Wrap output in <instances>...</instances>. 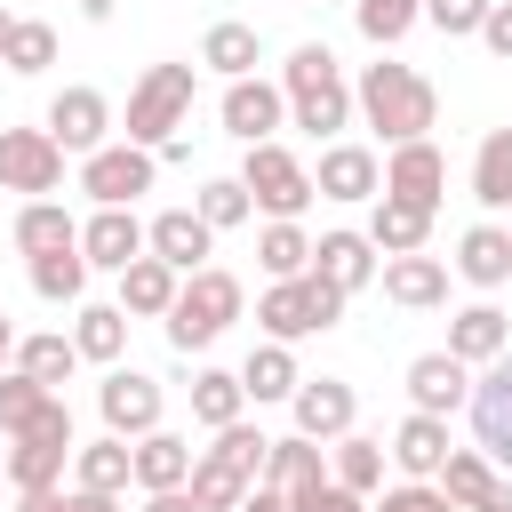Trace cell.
Returning <instances> with one entry per match:
<instances>
[{"mask_svg": "<svg viewBox=\"0 0 512 512\" xmlns=\"http://www.w3.org/2000/svg\"><path fill=\"white\" fill-rule=\"evenodd\" d=\"M232 512H288V504H280V496H272V488H248V496H240V504H232Z\"/></svg>", "mask_w": 512, "mask_h": 512, "instance_id": "obj_53", "label": "cell"}, {"mask_svg": "<svg viewBox=\"0 0 512 512\" xmlns=\"http://www.w3.org/2000/svg\"><path fill=\"white\" fill-rule=\"evenodd\" d=\"M8 368L40 376V384L56 392V384H64L72 368H80V352H72V336H16V360H8Z\"/></svg>", "mask_w": 512, "mask_h": 512, "instance_id": "obj_43", "label": "cell"}, {"mask_svg": "<svg viewBox=\"0 0 512 512\" xmlns=\"http://www.w3.org/2000/svg\"><path fill=\"white\" fill-rule=\"evenodd\" d=\"M16 512H120V496H96V488H32Z\"/></svg>", "mask_w": 512, "mask_h": 512, "instance_id": "obj_46", "label": "cell"}, {"mask_svg": "<svg viewBox=\"0 0 512 512\" xmlns=\"http://www.w3.org/2000/svg\"><path fill=\"white\" fill-rule=\"evenodd\" d=\"M344 288H328L320 272H296V280H272L264 296H256V328L272 336V344H296V336H320V328H336L344 320Z\"/></svg>", "mask_w": 512, "mask_h": 512, "instance_id": "obj_5", "label": "cell"}, {"mask_svg": "<svg viewBox=\"0 0 512 512\" xmlns=\"http://www.w3.org/2000/svg\"><path fill=\"white\" fill-rule=\"evenodd\" d=\"M192 456H200V448L176 440V432H160V424H152L144 440H128V472H136L144 496H152V488H184V480H192Z\"/></svg>", "mask_w": 512, "mask_h": 512, "instance_id": "obj_23", "label": "cell"}, {"mask_svg": "<svg viewBox=\"0 0 512 512\" xmlns=\"http://www.w3.org/2000/svg\"><path fill=\"white\" fill-rule=\"evenodd\" d=\"M480 16H488V0H424V24H440L448 40H472Z\"/></svg>", "mask_w": 512, "mask_h": 512, "instance_id": "obj_47", "label": "cell"}, {"mask_svg": "<svg viewBox=\"0 0 512 512\" xmlns=\"http://www.w3.org/2000/svg\"><path fill=\"white\" fill-rule=\"evenodd\" d=\"M144 248H152L160 264H176V272H200V264H208V248H216V232H208L192 208H160V216L144 224Z\"/></svg>", "mask_w": 512, "mask_h": 512, "instance_id": "obj_21", "label": "cell"}, {"mask_svg": "<svg viewBox=\"0 0 512 512\" xmlns=\"http://www.w3.org/2000/svg\"><path fill=\"white\" fill-rule=\"evenodd\" d=\"M80 16H88V24H104V16H112V0H80Z\"/></svg>", "mask_w": 512, "mask_h": 512, "instance_id": "obj_55", "label": "cell"}, {"mask_svg": "<svg viewBox=\"0 0 512 512\" xmlns=\"http://www.w3.org/2000/svg\"><path fill=\"white\" fill-rule=\"evenodd\" d=\"M472 200L496 216V208H512V128H488L480 136V152H472Z\"/></svg>", "mask_w": 512, "mask_h": 512, "instance_id": "obj_33", "label": "cell"}, {"mask_svg": "<svg viewBox=\"0 0 512 512\" xmlns=\"http://www.w3.org/2000/svg\"><path fill=\"white\" fill-rule=\"evenodd\" d=\"M376 280H384V296H392V304H408V312L448 304V264H440V256H424V248L384 256V264H376Z\"/></svg>", "mask_w": 512, "mask_h": 512, "instance_id": "obj_20", "label": "cell"}, {"mask_svg": "<svg viewBox=\"0 0 512 512\" xmlns=\"http://www.w3.org/2000/svg\"><path fill=\"white\" fill-rule=\"evenodd\" d=\"M0 480H8V448H0Z\"/></svg>", "mask_w": 512, "mask_h": 512, "instance_id": "obj_57", "label": "cell"}, {"mask_svg": "<svg viewBox=\"0 0 512 512\" xmlns=\"http://www.w3.org/2000/svg\"><path fill=\"white\" fill-rule=\"evenodd\" d=\"M472 512H512V480H488V496H480Z\"/></svg>", "mask_w": 512, "mask_h": 512, "instance_id": "obj_52", "label": "cell"}, {"mask_svg": "<svg viewBox=\"0 0 512 512\" xmlns=\"http://www.w3.org/2000/svg\"><path fill=\"white\" fill-rule=\"evenodd\" d=\"M192 216H200L208 232H232V224H248V216H256V200H248V184H240V176H208V184H200V200H192Z\"/></svg>", "mask_w": 512, "mask_h": 512, "instance_id": "obj_42", "label": "cell"}, {"mask_svg": "<svg viewBox=\"0 0 512 512\" xmlns=\"http://www.w3.org/2000/svg\"><path fill=\"white\" fill-rule=\"evenodd\" d=\"M280 96H288V120H296L304 136H320V144H336V128H352V80H344V64H336L328 40L288 48Z\"/></svg>", "mask_w": 512, "mask_h": 512, "instance_id": "obj_1", "label": "cell"}, {"mask_svg": "<svg viewBox=\"0 0 512 512\" xmlns=\"http://www.w3.org/2000/svg\"><path fill=\"white\" fill-rule=\"evenodd\" d=\"M312 192H320V200H376V192H384V168H376L368 144H320Z\"/></svg>", "mask_w": 512, "mask_h": 512, "instance_id": "obj_17", "label": "cell"}, {"mask_svg": "<svg viewBox=\"0 0 512 512\" xmlns=\"http://www.w3.org/2000/svg\"><path fill=\"white\" fill-rule=\"evenodd\" d=\"M352 112H360L384 144H408V136H432L440 88H432L416 64H368V72L352 80Z\"/></svg>", "mask_w": 512, "mask_h": 512, "instance_id": "obj_2", "label": "cell"}, {"mask_svg": "<svg viewBox=\"0 0 512 512\" xmlns=\"http://www.w3.org/2000/svg\"><path fill=\"white\" fill-rule=\"evenodd\" d=\"M64 240H80V224L64 216V200H24V208H16V248H24V256L64 248Z\"/></svg>", "mask_w": 512, "mask_h": 512, "instance_id": "obj_40", "label": "cell"}, {"mask_svg": "<svg viewBox=\"0 0 512 512\" xmlns=\"http://www.w3.org/2000/svg\"><path fill=\"white\" fill-rule=\"evenodd\" d=\"M192 80H200V64H152V72L128 88V144L160 152V144L192 120Z\"/></svg>", "mask_w": 512, "mask_h": 512, "instance_id": "obj_6", "label": "cell"}, {"mask_svg": "<svg viewBox=\"0 0 512 512\" xmlns=\"http://www.w3.org/2000/svg\"><path fill=\"white\" fill-rule=\"evenodd\" d=\"M216 112H224V136L232 144H264L288 120V96H280V80H256L248 72V80H224V104Z\"/></svg>", "mask_w": 512, "mask_h": 512, "instance_id": "obj_13", "label": "cell"}, {"mask_svg": "<svg viewBox=\"0 0 512 512\" xmlns=\"http://www.w3.org/2000/svg\"><path fill=\"white\" fill-rule=\"evenodd\" d=\"M144 512H200V504H192V488H152Z\"/></svg>", "mask_w": 512, "mask_h": 512, "instance_id": "obj_51", "label": "cell"}, {"mask_svg": "<svg viewBox=\"0 0 512 512\" xmlns=\"http://www.w3.org/2000/svg\"><path fill=\"white\" fill-rule=\"evenodd\" d=\"M504 344H512V320H504L496 304H464V312L448 320V352H456L464 368H488Z\"/></svg>", "mask_w": 512, "mask_h": 512, "instance_id": "obj_25", "label": "cell"}, {"mask_svg": "<svg viewBox=\"0 0 512 512\" xmlns=\"http://www.w3.org/2000/svg\"><path fill=\"white\" fill-rule=\"evenodd\" d=\"M480 40H488V56H504V64H512V0H488V16H480Z\"/></svg>", "mask_w": 512, "mask_h": 512, "instance_id": "obj_50", "label": "cell"}, {"mask_svg": "<svg viewBox=\"0 0 512 512\" xmlns=\"http://www.w3.org/2000/svg\"><path fill=\"white\" fill-rule=\"evenodd\" d=\"M264 448H272V440H264L248 416H240V424H224V432H216V448H200V456H192V480H184V488H192V504H200V512H232V504L264 480Z\"/></svg>", "mask_w": 512, "mask_h": 512, "instance_id": "obj_3", "label": "cell"}, {"mask_svg": "<svg viewBox=\"0 0 512 512\" xmlns=\"http://www.w3.org/2000/svg\"><path fill=\"white\" fill-rule=\"evenodd\" d=\"M152 176H160V152H144V144H96L88 160H80V192L96 200V208H136V192H152Z\"/></svg>", "mask_w": 512, "mask_h": 512, "instance_id": "obj_8", "label": "cell"}, {"mask_svg": "<svg viewBox=\"0 0 512 512\" xmlns=\"http://www.w3.org/2000/svg\"><path fill=\"white\" fill-rule=\"evenodd\" d=\"M432 480H440V496H448V504H456V512H472V504H480V496H488V480H496V464H488V456H480V448H448V456H440V472H432Z\"/></svg>", "mask_w": 512, "mask_h": 512, "instance_id": "obj_39", "label": "cell"}, {"mask_svg": "<svg viewBox=\"0 0 512 512\" xmlns=\"http://www.w3.org/2000/svg\"><path fill=\"white\" fill-rule=\"evenodd\" d=\"M352 24H360V40L392 48V40H408L424 24V0H352Z\"/></svg>", "mask_w": 512, "mask_h": 512, "instance_id": "obj_41", "label": "cell"}, {"mask_svg": "<svg viewBox=\"0 0 512 512\" xmlns=\"http://www.w3.org/2000/svg\"><path fill=\"white\" fill-rule=\"evenodd\" d=\"M8 24H16V16H8V8H0V48H8Z\"/></svg>", "mask_w": 512, "mask_h": 512, "instance_id": "obj_56", "label": "cell"}, {"mask_svg": "<svg viewBox=\"0 0 512 512\" xmlns=\"http://www.w3.org/2000/svg\"><path fill=\"white\" fill-rule=\"evenodd\" d=\"M176 288H184V272H176V264H160V256L144 248V256L120 272V312H136V320H160V312L176 304Z\"/></svg>", "mask_w": 512, "mask_h": 512, "instance_id": "obj_24", "label": "cell"}, {"mask_svg": "<svg viewBox=\"0 0 512 512\" xmlns=\"http://www.w3.org/2000/svg\"><path fill=\"white\" fill-rule=\"evenodd\" d=\"M240 384H248V400H256V408H264V400H288V392H296V384H304V376H296V352H288V344H272V336H264V344H256V352H248V368H240Z\"/></svg>", "mask_w": 512, "mask_h": 512, "instance_id": "obj_38", "label": "cell"}, {"mask_svg": "<svg viewBox=\"0 0 512 512\" xmlns=\"http://www.w3.org/2000/svg\"><path fill=\"white\" fill-rule=\"evenodd\" d=\"M440 184H448V160L432 136H408L384 152V192L392 200H416V208H440Z\"/></svg>", "mask_w": 512, "mask_h": 512, "instance_id": "obj_14", "label": "cell"}, {"mask_svg": "<svg viewBox=\"0 0 512 512\" xmlns=\"http://www.w3.org/2000/svg\"><path fill=\"white\" fill-rule=\"evenodd\" d=\"M456 272H464L472 288H504V280H512V232H504V224H472V232L456 240Z\"/></svg>", "mask_w": 512, "mask_h": 512, "instance_id": "obj_30", "label": "cell"}, {"mask_svg": "<svg viewBox=\"0 0 512 512\" xmlns=\"http://www.w3.org/2000/svg\"><path fill=\"white\" fill-rule=\"evenodd\" d=\"M472 440H480V456L488 464H512V344L472 376Z\"/></svg>", "mask_w": 512, "mask_h": 512, "instance_id": "obj_11", "label": "cell"}, {"mask_svg": "<svg viewBox=\"0 0 512 512\" xmlns=\"http://www.w3.org/2000/svg\"><path fill=\"white\" fill-rule=\"evenodd\" d=\"M288 512H368V496H352V488H336V480H320V488H304V496H280Z\"/></svg>", "mask_w": 512, "mask_h": 512, "instance_id": "obj_49", "label": "cell"}, {"mask_svg": "<svg viewBox=\"0 0 512 512\" xmlns=\"http://www.w3.org/2000/svg\"><path fill=\"white\" fill-rule=\"evenodd\" d=\"M48 400H56V392H48L40 376H24V368H0V432H8V440H16V432H24V424L48 408Z\"/></svg>", "mask_w": 512, "mask_h": 512, "instance_id": "obj_44", "label": "cell"}, {"mask_svg": "<svg viewBox=\"0 0 512 512\" xmlns=\"http://www.w3.org/2000/svg\"><path fill=\"white\" fill-rule=\"evenodd\" d=\"M72 352L96 360V368H120V352H128V312H120V304H80V320H72Z\"/></svg>", "mask_w": 512, "mask_h": 512, "instance_id": "obj_32", "label": "cell"}, {"mask_svg": "<svg viewBox=\"0 0 512 512\" xmlns=\"http://www.w3.org/2000/svg\"><path fill=\"white\" fill-rule=\"evenodd\" d=\"M0 64H8V72H48V64H56V32L16 16V24H8V48H0Z\"/></svg>", "mask_w": 512, "mask_h": 512, "instance_id": "obj_45", "label": "cell"}, {"mask_svg": "<svg viewBox=\"0 0 512 512\" xmlns=\"http://www.w3.org/2000/svg\"><path fill=\"white\" fill-rule=\"evenodd\" d=\"M320 480H328L320 440L288 432V440H272V448H264V488H272V496H304V488H320Z\"/></svg>", "mask_w": 512, "mask_h": 512, "instance_id": "obj_26", "label": "cell"}, {"mask_svg": "<svg viewBox=\"0 0 512 512\" xmlns=\"http://www.w3.org/2000/svg\"><path fill=\"white\" fill-rule=\"evenodd\" d=\"M256 264H264L272 280H296V272H312V240H304V224H296V216H272V224L256 232Z\"/></svg>", "mask_w": 512, "mask_h": 512, "instance_id": "obj_36", "label": "cell"}, {"mask_svg": "<svg viewBox=\"0 0 512 512\" xmlns=\"http://www.w3.org/2000/svg\"><path fill=\"white\" fill-rule=\"evenodd\" d=\"M64 184V144L48 128H0V192L48 200Z\"/></svg>", "mask_w": 512, "mask_h": 512, "instance_id": "obj_10", "label": "cell"}, {"mask_svg": "<svg viewBox=\"0 0 512 512\" xmlns=\"http://www.w3.org/2000/svg\"><path fill=\"white\" fill-rule=\"evenodd\" d=\"M408 400H416L424 416H456V408L472 400V368H464L456 352H416V360H408Z\"/></svg>", "mask_w": 512, "mask_h": 512, "instance_id": "obj_19", "label": "cell"}, {"mask_svg": "<svg viewBox=\"0 0 512 512\" xmlns=\"http://www.w3.org/2000/svg\"><path fill=\"white\" fill-rule=\"evenodd\" d=\"M200 64H208V72H224V80H248V72L264 64V40H256V24H240V16L208 24V32H200Z\"/></svg>", "mask_w": 512, "mask_h": 512, "instance_id": "obj_27", "label": "cell"}, {"mask_svg": "<svg viewBox=\"0 0 512 512\" xmlns=\"http://www.w3.org/2000/svg\"><path fill=\"white\" fill-rule=\"evenodd\" d=\"M160 320H168V344H176V352H208V344L240 320V280L216 272V264H200V272H184V288H176V304H168Z\"/></svg>", "mask_w": 512, "mask_h": 512, "instance_id": "obj_4", "label": "cell"}, {"mask_svg": "<svg viewBox=\"0 0 512 512\" xmlns=\"http://www.w3.org/2000/svg\"><path fill=\"white\" fill-rule=\"evenodd\" d=\"M384 456H392L408 480H432V472H440V456H448V416H424V408H416V416L392 432V448H384Z\"/></svg>", "mask_w": 512, "mask_h": 512, "instance_id": "obj_28", "label": "cell"}, {"mask_svg": "<svg viewBox=\"0 0 512 512\" xmlns=\"http://www.w3.org/2000/svg\"><path fill=\"white\" fill-rule=\"evenodd\" d=\"M288 408H296V432H304V440H336V432H352V416H360V400H352L344 376H304V384L288 392Z\"/></svg>", "mask_w": 512, "mask_h": 512, "instance_id": "obj_15", "label": "cell"}, {"mask_svg": "<svg viewBox=\"0 0 512 512\" xmlns=\"http://www.w3.org/2000/svg\"><path fill=\"white\" fill-rule=\"evenodd\" d=\"M72 488H96V496H128V488H136V472H128V440H120V432H104V440L72 448Z\"/></svg>", "mask_w": 512, "mask_h": 512, "instance_id": "obj_29", "label": "cell"}, {"mask_svg": "<svg viewBox=\"0 0 512 512\" xmlns=\"http://www.w3.org/2000/svg\"><path fill=\"white\" fill-rule=\"evenodd\" d=\"M240 408H248V384H240L232 368H200V376H192V424L224 432V424H240Z\"/></svg>", "mask_w": 512, "mask_h": 512, "instance_id": "obj_34", "label": "cell"}, {"mask_svg": "<svg viewBox=\"0 0 512 512\" xmlns=\"http://www.w3.org/2000/svg\"><path fill=\"white\" fill-rule=\"evenodd\" d=\"M48 136L64 144V152H96L104 136H112V104H104V88H64L56 104H48Z\"/></svg>", "mask_w": 512, "mask_h": 512, "instance_id": "obj_16", "label": "cell"}, {"mask_svg": "<svg viewBox=\"0 0 512 512\" xmlns=\"http://www.w3.org/2000/svg\"><path fill=\"white\" fill-rule=\"evenodd\" d=\"M8 360H16V320L0 312V368H8Z\"/></svg>", "mask_w": 512, "mask_h": 512, "instance_id": "obj_54", "label": "cell"}, {"mask_svg": "<svg viewBox=\"0 0 512 512\" xmlns=\"http://www.w3.org/2000/svg\"><path fill=\"white\" fill-rule=\"evenodd\" d=\"M32 288H40L48 304H80V288H88V256H80V240L40 248V256H32Z\"/></svg>", "mask_w": 512, "mask_h": 512, "instance_id": "obj_37", "label": "cell"}, {"mask_svg": "<svg viewBox=\"0 0 512 512\" xmlns=\"http://www.w3.org/2000/svg\"><path fill=\"white\" fill-rule=\"evenodd\" d=\"M240 184H248V200L264 208V216H304L312 208V168L288 152V144H248V168H240Z\"/></svg>", "mask_w": 512, "mask_h": 512, "instance_id": "obj_9", "label": "cell"}, {"mask_svg": "<svg viewBox=\"0 0 512 512\" xmlns=\"http://www.w3.org/2000/svg\"><path fill=\"white\" fill-rule=\"evenodd\" d=\"M96 408H104V432H120V440H144L152 424H160V384L144 376V368H104V384H96Z\"/></svg>", "mask_w": 512, "mask_h": 512, "instance_id": "obj_12", "label": "cell"}, {"mask_svg": "<svg viewBox=\"0 0 512 512\" xmlns=\"http://www.w3.org/2000/svg\"><path fill=\"white\" fill-rule=\"evenodd\" d=\"M80 256H88V272H128V264L144 256L136 208H96V216L80 224Z\"/></svg>", "mask_w": 512, "mask_h": 512, "instance_id": "obj_18", "label": "cell"}, {"mask_svg": "<svg viewBox=\"0 0 512 512\" xmlns=\"http://www.w3.org/2000/svg\"><path fill=\"white\" fill-rule=\"evenodd\" d=\"M368 512H456V504L440 496V480H408V488H384V504Z\"/></svg>", "mask_w": 512, "mask_h": 512, "instance_id": "obj_48", "label": "cell"}, {"mask_svg": "<svg viewBox=\"0 0 512 512\" xmlns=\"http://www.w3.org/2000/svg\"><path fill=\"white\" fill-rule=\"evenodd\" d=\"M328 480L352 488V496H376V488H384V440H368V432H336V464H328Z\"/></svg>", "mask_w": 512, "mask_h": 512, "instance_id": "obj_35", "label": "cell"}, {"mask_svg": "<svg viewBox=\"0 0 512 512\" xmlns=\"http://www.w3.org/2000/svg\"><path fill=\"white\" fill-rule=\"evenodd\" d=\"M72 448H80V440H72V408H64V400H48V408L8 440V488H16V496L56 488V480H64V464H72Z\"/></svg>", "mask_w": 512, "mask_h": 512, "instance_id": "obj_7", "label": "cell"}, {"mask_svg": "<svg viewBox=\"0 0 512 512\" xmlns=\"http://www.w3.org/2000/svg\"><path fill=\"white\" fill-rule=\"evenodd\" d=\"M312 272H320L328 288L360 296V288L376 280V240H368V232H320V240H312Z\"/></svg>", "mask_w": 512, "mask_h": 512, "instance_id": "obj_22", "label": "cell"}, {"mask_svg": "<svg viewBox=\"0 0 512 512\" xmlns=\"http://www.w3.org/2000/svg\"><path fill=\"white\" fill-rule=\"evenodd\" d=\"M424 232H432V208L376 192V216H368V240H376V256H408V248H424Z\"/></svg>", "mask_w": 512, "mask_h": 512, "instance_id": "obj_31", "label": "cell"}]
</instances>
